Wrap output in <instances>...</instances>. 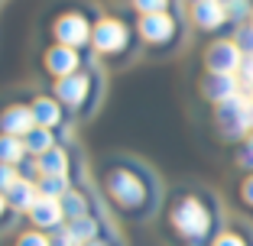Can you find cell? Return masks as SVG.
Masks as SVG:
<instances>
[{"label": "cell", "instance_id": "cell-1", "mask_svg": "<svg viewBox=\"0 0 253 246\" xmlns=\"http://www.w3.org/2000/svg\"><path fill=\"white\" fill-rule=\"evenodd\" d=\"M169 227L188 246H211L221 233V204L214 194H179L169 208Z\"/></svg>", "mask_w": 253, "mask_h": 246}, {"label": "cell", "instance_id": "cell-2", "mask_svg": "<svg viewBox=\"0 0 253 246\" xmlns=\"http://www.w3.org/2000/svg\"><path fill=\"white\" fill-rule=\"evenodd\" d=\"M214 127L227 142H244L253 133V94L240 91L214 107Z\"/></svg>", "mask_w": 253, "mask_h": 246}, {"label": "cell", "instance_id": "cell-3", "mask_svg": "<svg viewBox=\"0 0 253 246\" xmlns=\"http://www.w3.org/2000/svg\"><path fill=\"white\" fill-rule=\"evenodd\" d=\"M240 65H244V52L234 39H214L205 52V68L211 75H240Z\"/></svg>", "mask_w": 253, "mask_h": 246}, {"label": "cell", "instance_id": "cell-4", "mask_svg": "<svg viewBox=\"0 0 253 246\" xmlns=\"http://www.w3.org/2000/svg\"><path fill=\"white\" fill-rule=\"evenodd\" d=\"M107 188H111V198L126 211L140 208L146 201V185H143V178H136L133 172H114L107 178Z\"/></svg>", "mask_w": 253, "mask_h": 246}, {"label": "cell", "instance_id": "cell-5", "mask_svg": "<svg viewBox=\"0 0 253 246\" xmlns=\"http://www.w3.org/2000/svg\"><path fill=\"white\" fill-rule=\"evenodd\" d=\"M192 20L205 33H221L231 26V16L224 10V0H192Z\"/></svg>", "mask_w": 253, "mask_h": 246}, {"label": "cell", "instance_id": "cell-6", "mask_svg": "<svg viewBox=\"0 0 253 246\" xmlns=\"http://www.w3.org/2000/svg\"><path fill=\"white\" fill-rule=\"evenodd\" d=\"M244 91V84H240L237 75H205L201 78V97L208 101V104H224V101H231L234 94H240Z\"/></svg>", "mask_w": 253, "mask_h": 246}, {"label": "cell", "instance_id": "cell-7", "mask_svg": "<svg viewBox=\"0 0 253 246\" xmlns=\"http://www.w3.org/2000/svg\"><path fill=\"white\" fill-rule=\"evenodd\" d=\"M140 33L146 42L153 45H166L172 36H175V20H172L169 13H149L140 20Z\"/></svg>", "mask_w": 253, "mask_h": 246}, {"label": "cell", "instance_id": "cell-8", "mask_svg": "<svg viewBox=\"0 0 253 246\" xmlns=\"http://www.w3.org/2000/svg\"><path fill=\"white\" fill-rule=\"evenodd\" d=\"M94 45L101 49V52H117V49H124V45H126V30H124V23H117V20L97 23V30H94Z\"/></svg>", "mask_w": 253, "mask_h": 246}, {"label": "cell", "instance_id": "cell-9", "mask_svg": "<svg viewBox=\"0 0 253 246\" xmlns=\"http://www.w3.org/2000/svg\"><path fill=\"white\" fill-rule=\"evenodd\" d=\"M0 127L7 130V136L30 133V130L36 127V117H33V110H26V107H10V110L0 117Z\"/></svg>", "mask_w": 253, "mask_h": 246}, {"label": "cell", "instance_id": "cell-10", "mask_svg": "<svg viewBox=\"0 0 253 246\" xmlns=\"http://www.w3.org/2000/svg\"><path fill=\"white\" fill-rule=\"evenodd\" d=\"M30 214H33V224L36 227H59V220L65 217L62 214V204L55 198H39Z\"/></svg>", "mask_w": 253, "mask_h": 246}, {"label": "cell", "instance_id": "cell-11", "mask_svg": "<svg viewBox=\"0 0 253 246\" xmlns=\"http://www.w3.org/2000/svg\"><path fill=\"white\" fill-rule=\"evenodd\" d=\"M55 36H59L62 42H68V45H78V42L88 39V26H84L82 16H62L59 26H55Z\"/></svg>", "mask_w": 253, "mask_h": 246}, {"label": "cell", "instance_id": "cell-12", "mask_svg": "<svg viewBox=\"0 0 253 246\" xmlns=\"http://www.w3.org/2000/svg\"><path fill=\"white\" fill-rule=\"evenodd\" d=\"M7 201L13 204L16 211H33V204H36V188H33V181H16L7 191Z\"/></svg>", "mask_w": 253, "mask_h": 246}, {"label": "cell", "instance_id": "cell-13", "mask_svg": "<svg viewBox=\"0 0 253 246\" xmlns=\"http://www.w3.org/2000/svg\"><path fill=\"white\" fill-rule=\"evenodd\" d=\"M84 88H88V81H84V75H65L59 81V97L62 101H68V104H78V101H82L84 97Z\"/></svg>", "mask_w": 253, "mask_h": 246}, {"label": "cell", "instance_id": "cell-14", "mask_svg": "<svg viewBox=\"0 0 253 246\" xmlns=\"http://www.w3.org/2000/svg\"><path fill=\"white\" fill-rule=\"evenodd\" d=\"M211 246H253V233L247 227H224Z\"/></svg>", "mask_w": 253, "mask_h": 246}, {"label": "cell", "instance_id": "cell-15", "mask_svg": "<svg viewBox=\"0 0 253 246\" xmlns=\"http://www.w3.org/2000/svg\"><path fill=\"white\" fill-rule=\"evenodd\" d=\"M75 62H78V59H75V52H72V49H52V52L45 55V65L52 68L55 75H62V78H65L68 71L75 68Z\"/></svg>", "mask_w": 253, "mask_h": 246}, {"label": "cell", "instance_id": "cell-16", "mask_svg": "<svg viewBox=\"0 0 253 246\" xmlns=\"http://www.w3.org/2000/svg\"><path fill=\"white\" fill-rule=\"evenodd\" d=\"M68 233H72V240L78 246H84V243H91V240H94L97 227H94V220H91V217H78V220H72V224H68Z\"/></svg>", "mask_w": 253, "mask_h": 246}, {"label": "cell", "instance_id": "cell-17", "mask_svg": "<svg viewBox=\"0 0 253 246\" xmlns=\"http://www.w3.org/2000/svg\"><path fill=\"white\" fill-rule=\"evenodd\" d=\"M224 10L231 16V26H240L253 16V0H224Z\"/></svg>", "mask_w": 253, "mask_h": 246}, {"label": "cell", "instance_id": "cell-18", "mask_svg": "<svg viewBox=\"0 0 253 246\" xmlns=\"http://www.w3.org/2000/svg\"><path fill=\"white\" fill-rule=\"evenodd\" d=\"M39 169H42L45 175H62V172H65V152L62 149H45L42 156H39Z\"/></svg>", "mask_w": 253, "mask_h": 246}, {"label": "cell", "instance_id": "cell-19", "mask_svg": "<svg viewBox=\"0 0 253 246\" xmlns=\"http://www.w3.org/2000/svg\"><path fill=\"white\" fill-rule=\"evenodd\" d=\"M234 42H237V49L244 52V59H253V23H240V26H234Z\"/></svg>", "mask_w": 253, "mask_h": 246}, {"label": "cell", "instance_id": "cell-20", "mask_svg": "<svg viewBox=\"0 0 253 246\" xmlns=\"http://www.w3.org/2000/svg\"><path fill=\"white\" fill-rule=\"evenodd\" d=\"M23 152H26V146H23L16 136H3V140H0V162L13 165V162L23 159Z\"/></svg>", "mask_w": 253, "mask_h": 246}, {"label": "cell", "instance_id": "cell-21", "mask_svg": "<svg viewBox=\"0 0 253 246\" xmlns=\"http://www.w3.org/2000/svg\"><path fill=\"white\" fill-rule=\"evenodd\" d=\"M33 117H36L39 127H49V123L59 120V107L52 101H39V104H33Z\"/></svg>", "mask_w": 253, "mask_h": 246}, {"label": "cell", "instance_id": "cell-22", "mask_svg": "<svg viewBox=\"0 0 253 246\" xmlns=\"http://www.w3.org/2000/svg\"><path fill=\"white\" fill-rule=\"evenodd\" d=\"M62 214L72 217V220H78V217H84V198L82 194H62Z\"/></svg>", "mask_w": 253, "mask_h": 246}, {"label": "cell", "instance_id": "cell-23", "mask_svg": "<svg viewBox=\"0 0 253 246\" xmlns=\"http://www.w3.org/2000/svg\"><path fill=\"white\" fill-rule=\"evenodd\" d=\"M26 149H33V152L42 156V152L49 149V130L45 127H33L30 133H26Z\"/></svg>", "mask_w": 253, "mask_h": 246}, {"label": "cell", "instance_id": "cell-24", "mask_svg": "<svg viewBox=\"0 0 253 246\" xmlns=\"http://www.w3.org/2000/svg\"><path fill=\"white\" fill-rule=\"evenodd\" d=\"M65 188H68V181L62 178V175H45V181L39 185V191H42V198H55V194H68Z\"/></svg>", "mask_w": 253, "mask_h": 246}, {"label": "cell", "instance_id": "cell-25", "mask_svg": "<svg viewBox=\"0 0 253 246\" xmlns=\"http://www.w3.org/2000/svg\"><path fill=\"white\" fill-rule=\"evenodd\" d=\"M234 162L244 169V175H250V172H253V142H250V140H244V142L237 146V156H234Z\"/></svg>", "mask_w": 253, "mask_h": 246}, {"label": "cell", "instance_id": "cell-26", "mask_svg": "<svg viewBox=\"0 0 253 246\" xmlns=\"http://www.w3.org/2000/svg\"><path fill=\"white\" fill-rule=\"evenodd\" d=\"M133 7L140 10L143 16H149V13H166L169 0H133Z\"/></svg>", "mask_w": 253, "mask_h": 246}, {"label": "cell", "instance_id": "cell-27", "mask_svg": "<svg viewBox=\"0 0 253 246\" xmlns=\"http://www.w3.org/2000/svg\"><path fill=\"white\" fill-rule=\"evenodd\" d=\"M237 78H240V84H244V91H250V94H253V59H244Z\"/></svg>", "mask_w": 253, "mask_h": 246}, {"label": "cell", "instance_id": "cell-28", "mask_svg": "<svg viewBox=\"0 0 253 246\" xmlns=\"http://www.w3.org/2000/svg\"><path fill=\"white\" fill-rule=\"evenodd\" d=\"M240 201H244L247 208H253V172L240 178Z\"/></svg>", "mask_w": 253, "mask_h": 246}, {"label": "cell", "instance_id": "cell-29", "mask_svg": "<svg viewBox=\"0 0 253 246\" xmlns=\"http://www.w3.org/2000/svg\"><path fill=\"white\" fill-rule=\"evenodd\" d=\"M16 181H20V178H16V172L10 169L7 162H0V188H7V191H10V188H13Z\"/></svg>", "mask_w": 253, "mask_h": 246}, {"label": "cell", "instance_id": "cell-30", "mask_svg": "<svg viewBox=\"0 0 253 246\" xmlns=\"http://www.w3.org/2000/svg\"><path fill=\"white\" fill-rule=\"evenodd\" d=\"M16 246H52V243H49V237H42V233H23Z\"/></svg>", "mask_w": 253, "mask_h": 246}, {"label": "cell", "instance_id": "cell-31", "mask_svg": "<svg viewBox=\"0 0 253 246\" xmlns=\"http://www.w3.org/2000/svg\"><path fill=\"white\" fill-rule=\"evenodd\" d=\"M49 243H52V246H78V243L72 240V233H68V227H65L62 233H55V237L49 240Z\"/></svg>", "mask_w": 253, "mask_h": 246}, {"label": "cell", "instance_id": "cell-32", "mask_svg": "<svg viewBox=\"0 0 253 246\" xmlns=\"http://www.w3.org/2000/svg\"><path fill=\"white\" fill-rule=\"evenodd\" d=\"M84 246H107V243H97V240H91V243H84Z\"/></svg>", "mask_w": 253, "mask_h": 246}, {"label": "cell", "instance_id": "cell-33", "mask_svg": "<svg viewBox=\"0 0 253 246\" xmlns=\"http://www.w3.org/2000/svg\"><path fill=\"white\" fill-rule=\"evenodd\" d=\"M247 140H250V142H253V133H250V136H247Z\"/></svg>", "mask_w": 253, "mask_h": 246}, {"label": "cell", "instance_id": "cell-34", "mask_svg": "<svg viewBox=\"0 0 253 246\" xmlns=\"http://www.w3.org/2000/svg\"><path fill=\"white\" fill-rule=\"evenodd\" d=\"M0 208H3V198H0Z\"/></svg>", "mask_w": 253, "mask_h": 246}, {"label": "cell", "instance_id": "cell-35", "mask_svg": "<svg viewBox=\"0 0 253 246\" xmlns=\"http://www.w3.org/2000/svg\"><path fill=\"white\" fill-rule=\"evenodd\" d=\"M250 23H253V16H250Z\"/></svg>", "mask_w": 253, "mask_h": 246}]
</instances>
